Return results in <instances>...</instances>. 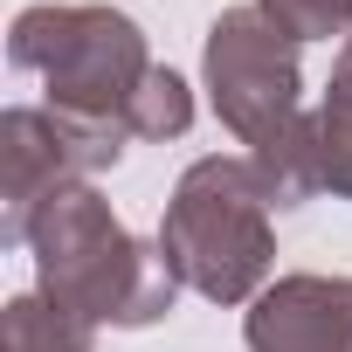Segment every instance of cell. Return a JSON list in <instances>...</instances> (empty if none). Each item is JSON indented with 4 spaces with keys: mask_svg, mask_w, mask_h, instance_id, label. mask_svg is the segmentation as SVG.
<instances>
[{
    "mask_svg": "<svg viewBox=\"0 0 352 352\" xmlns=\"http://www.w3.org/2000/svg\"><path fill=\"white\" fill-rule=\"evenodd\" d=\"M208 69V97L214 118L256 152L270 145L283 124L304 118V69H297V42L263 14V8H221V21L208 28L201 49Z\"/></svg>",
    "mask_w": 352,
    "mask_h": 352,
    "instance_id": "277c9868",
    "label": "cell"
},
{
    "mask_svg": "<svg viewBox=\"0 0 352 352\" xmlns=\"http://www.w3.org/2000/svg\"><path fill=\"white\" fill-rule=\"evenodd\" d=\"M187 124H194V90L173 76V69H152L145 90H138L131 111H124V131H131V138H180Z\"/></svg>",
    "mask_w": 352,
    "mask_h": 352,
    "instance_id": "9c48e42d",
    "label": "cell"
},
{
    "mask_svg": "<svg viewBox=\"0 0 352 352\" xmlns=\"http://www.w3.org/2000/svg\"><path fill=\"white\" fill-rule=\"evenodd\" d=\"M290 42H331L352 35V0H256Z\"/></svg>",
    "mask_w": 352,
    "mask_h": 352,
    "instance_id": "30bf717a",
    "label": "cell"
},
{
    "mask_svg": "<svg viewBox=\"0 0 352 352\" xmlns=\"http://www.w3.org/2000/svg\"><path fill=\"white\" fill-rule=\"evenodd\" d=\"M124 124H90L69 111H35L14 104L0 118V180H8V208H0V242H28V221L42 214L49 194L83 187L90 173L124 159Z\"/></svg>",
    "mask_w": 352,
    "mask_h": 352,
    "instance_id": "5b68a950",
    "label": "cell"
},
{
    "mask_svg": "<svg viewBox=\"0 0 352 352\" xmlns=\"http://www.w3.org/2000/svg\"><path fill=\"white\" fill-rule=\"evenodd\" d=\"M345 49H352V35H345Z\"/></svg>",
    "mask_w": 352,
    "mask_h": 352,
    "instance_id": "8fae6325",
    "label": "cell"
},
{
    "mask_svg": "<svg viewBox=\"0 0 352 352\" xmlns=\"http://www.w3.org/2000/svg\"><path fill=\"white\" fill-rule=\"evenodd\" d=\"M28 249H35L42 290L90 324H124V331L159 324L187 290L173 276L166 249L138 242L90 180L42 201V214L28 221Z\"/></svg>",
    "mask_w": 352,
    "mask_h": 352,
    "instance_id": "6da1fadb",
    "label": "cell"
},
{
    "mask_svg": "<svg viewBox=\"0 0 352 352\" xmlns=\"http://www.w3.org/2000/svg\"><path fill=\"white\" fill-rule=\"evenodd\" d=\"M318 173L338 201H352V49H338L324 104H318Z\"/></svg>",
    "mask_w": 352,
    "mask_h": 352,
    "instance_id": "ba28073f",
    "label": "cell"
},
{
    "mask_svg": "<svg viewBox=\"0 0 352 352\" xmlns=\"http://www.w3.org/2000/svg\"><path fill=\"white\" fill-rule=\"evenodd\" d=\"M159 249L187 290L208 304H256L276 235H270V194L249 159H194L166 201Z\"/></svg>",
    "mask_w": 352,
    "mask_h": 352,
    "instance_id": "7a4b0ae2",
    "label": "cell"
},
{
    "mask_svg": "<svg viewBox=\"0 0 352 352\" xmlns=\"http://www.w3.org/2000/svg\"><path fill=\"white\" fill-rule=\"evenodd\" d=\"M0 338H8V352H90L97 345V324L76 318L69 304H56L49 290H28V297L8 304Z\"/></svg>",
    "mask_w": 352,
    "mask_h": 352,
    "instance_id": "52a82bcc",
    "label": "cell"
},
{
    "mask_svg": "<svg viewBox=\"0 0 352 352\" xmlns=\"http://www.w3.org/2000/svg\"><path fill=\"white\" fill-rule=\"evenodd\" d=\"M8 63L42 76L49 111L90 124H124L131 97L159 69L145 56L138 21L118 8H21L8 28Z\"/></svg>",
    "mask_w": 352,
    "mask_h": 352,
    "instance_id": "3957f363",
    "label": "cell"
},
{
    "mask_svg": "<svg viewBox=\"0 0 352 352\" xmlns=\"http://www.w3.org/2000/svg\"><path fill=\"white\" fill-rule=\"evenodd\" d=\"M242 338L249 352H352V276H276Z\"/></svg>",
    "mask_w": 352,
    "mask_h": 352,
    "instance_id": "8992f818",
    "label": "cell"
}]
</instances>
